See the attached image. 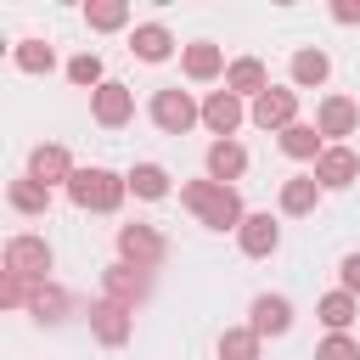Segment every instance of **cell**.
Here are the masks:
<instances>
[{
  "mask_svg": "<svg viewBox=\"0 0 360 360\" xmlns=\"http://www.w3.org/2000/svg\"><path fill=\"white\" fill-rule=\"evenodd\" d=\"M248 315H253V321H248V326H253V332H259V338H281V332H287V326H292V304H287V298H281V292H259V298H253V309H248Z\"/></svg>",
  "mask_w": 360,
  "mask_h": 360,
  "instance_id": "14",
  "label": "cell"
},
{
  "mask_svg": "<svg viewBox=\"0 0 360 360\" xmlns=\"http://www.w3.org/2000/svg\"><path fill=\"white\" fill-rule=\"evenodd\" d=\"M338 276H343V292H354V298H360V253H349V259L338 264Z\"/></svg>",
  "mask_w": 360,
  "mask_h": 360,
  "instance_id": "33",
  "label": "cell"
},
{
  "mask_svg": "<svg viewBox=\"0 0 360 360\" xmlns=\"http://www.w3.org/2000/svg\"><path fill=\"white\" fill-rule=\"evenodd\" d=\"M326 73H332L326 51H292V84H326Z\"/></svg>",
  "mask_w": 360,
  "mask_h": 360,
  "instance_id": "28",
  "label": "cell"
},
{
  "mask_svg": "<svg viewBox=\"0 0 360 360\" xmlns=\"http://www.w3.org/2000/svg\"><path fill=\"white\" fill-rule=\"evenodd\" d=\"M315 315H321L332 332H349V326H354V315H360V304H354V292H343V287H338V292H326V298L315 304Z\"/></svg>",
  "mask_w": 360,
  "mask_h": 360,
  "instance_id": "23",
  "label": "cell"
},
{
  "mask_svg": "<svg viewBox=\"0 0 360 360\" xmlns=\"http://www.w3.org/2000/svg\"><path fill=\"white\" fill-rule=\"evenodd\" d=\"M225 90H231V96H264V90H270L264 62H259V56H236V62L225 68Z\"/></svg>",
  "mask_w": 360,
  "mask_h": 360,
  "instance_id": "17",
  "label": "cell"
},
{
  "mask_svg": "<svg viewBox=\"0 0 360 360\" xmlns=\"http://www.w3.org/2000/svg\"><path fill=\"white\" fill-rule=\"evenodd\" d=\"M90 332H96V343L124 349L129 332H135V309H124V304H112V298H96V304H90Z\"/></svg>",
  "mask_w": 360,
  "mask_h": 360,
  "instance_id": "6",
  "label": "cell"
},
{
  "mask_svg": "<svg viewBox=\"0 0 360 360\" xmlns=\"http://www.w3.org/2000/svg\"><path fill=\"white\" fill-rule=\"evenodd\" d=\"M146 292H152V276H146V270H135V264H124V259L101 270V298H112V304L135 309Z\"/></svg>",
  "mask_w": 360,
  "mask_h": 360,
  "instance_id": "5",
  "label": "cell"
},
{
  "mask_svg": "<svg viewBox=\"0 0 360 360\" xmlns=\"http://www.w3.org/2000/svg\"><path fill=\"white\" fill-rule=\"evenodd\" d=\"M219 360H259V332H253V326L219 332Z\"/></svg>",
  "mask_w": 360,
  "mask_h": 360,
  "instance_id": "26",
  "label": "cell"
},
{
  "mask_svg": "<svg viewBox=\"0 0 360 360\" xmlns=\"http://www.w3.org/2000/svg\"><path fill=\"white\" fill-rule=\"evenodd\" d=\"M62 304H68V298H62V287L34 281V292H28V315H34V321H56V315H62Z\"/></svg>",
  "mask_w": 360,
  "mask_h": 360,
  "instance_id": "29",
  "label": "cell"
},
{
  "mask_svg": "<svg viewBox=\"0 0 360 360\" xmlns=\"http://www.w3.org/2000/svg\"><path fill=\"white\" fill-rule=\"evenodd\" d=\"M28 174L39 180V186H73V158H68V146H56V141H45V146H34V158H28Z\"/></svg>",
  "mask_w": 360,
  "mask_h": 360,
  "instance_id": "11",
  "label": "cell"
},
{
  "mask_svg": "<svg viewBox=\"0 0 360 360\" xmlns=\"http://www.w3.org/2000/svg\"><path fill=\"white\" fill-rule=\"evenodd\" d=\"M197 118H202V107L191 101V90H158V96H152V124H158L163 135H186Z\"/></svg>",
  "mask_w": 360,
  "mask_h": 360,
  "instance_id": "4",
  "label": "cell"
},
{
  "mask_svg": "<svg viewBox=\"0 0 360 360\" xmlns=\"http://www.w3.org/2000/svg\"><path fill=\"white\" fill-rule=\"evenodd\" d=\"M6 276L45 281V276H51V242H45V236H11V242H6Z\"/></svg>",
  "mask_w": 360,
  "mask_h": 360,
  "instance_id": "3",
  "label": "cell"
},
{
  "mask_svg": "<svg viewBox=\"0 0 360 360\" xmlns=\"http://www.w3.org/2000/svg\"><path fill=\"white\" fill-rule=\"evenodd\" d=\"M118 259L135 264V270H152L163 259V236L152 225H118Z\"/></svg>",
  "mask_w": 360,
  "mask_h": 360,
  "instance_id": "10",
  "label": "cell"
},
{
  "mask_svg": "<svg viewBox=\"0 0 360 360\" xmlns=\"http://www.w3.org/2000/svg\"><path fill=\"white\" fill-rule=\"evenodd\" d=\"M315 360H360V343H354L349 332H332V338L315 349Z\"/></svg>",
  "mask_w": 360,
  "mask_h": 360,
  "instance_id": "31",
  "label": "cell"
},
{
  "mask_svg": "<svg viewBox=\"0 0 360 360\" xmlns=\"http://www.w3.org/2000/svg\"><path fill=\"white\" fill-rule=\"evenodd\" d=\"M84 22L101 28V34H112V28L129 22V6H124V0H90V6H84Z\"/></svg>",
  "mask_w": 360,
  "mask_h": 360,
  "instance_id": "27",
  "label": "cell"
},
{
  "mask_svg": "<svg viewBox=\"0 0 360 360\" xmlns=\"http://www.w3.org/2000/svg\"><path fill=\"white\" fill-rule=\"evenodd\" d=\"M11 62H17L22 73H51V68H56V51H51L45 39H17Z\"/></svg>",
  "mask_w": 360,
  "mask_h": 360,
  "instance_id": "25",
  "label": "cell"
},
{
  "mask_svg": "<svg viewBox=\"0 0 360 360\" xmlns=\"http://www.w3.org/2000/svg\"><path fill=\"white\" fill-rule=\"evenodd\" d=\"M28 292H34V281H22V276H6V281H0V304H6V309L28 304Z\"/></svg>",
  "mask_w": 360,
  "mask_h": 360,
  "instance_id": "32",
  "label": "cell"
},
{
  "mask_svg": "<svg viewBox=\"0 0 360 360\" xmlns=\"http://www.w3.org/2000/svg\"><path fill=\"white\" fill-rule=\"evenodd\" d=\"M202 124H208L219 141H236V129H242V96H231V90H214V96L202 101Z\"/></svg>",
  "mask_w": 360,
  "mask_h": 360,
  "instance_id": "13",
  "label": "cell"
},
{
  "mask_svg": "<svg viewBox=\"0 0 360 360\" xmlns=\"http://www.w3.org/2000/svg\"><path fill=\"white\" fill-rule=\"evenodd\" d=\"M68 79H73V84H90V90H101V84H107V79H101V56H96V51H79V56L68 62Z\"/></svg>",
  "mask_w": 360,
  "mask_h": 360,
  "instance_id": "30",
  "label": "cell"
},
{
  "mask_svg": "<svg viewBox=\"0 0 360 360\" xmlns=\"http://www.w3.org/2000/svg\"><path fill=\"white\" fill-rule=\"evenodd\" d=\"M68 197H73V208H84V214H118V202L129 197V180L112 174V169H79L73 186H68Z\"/></svg>",
  "mask_w": 360,
  "mask_h": 360,
  "instance_id": "2",
  "label": "cell"
},
{
  "mask_svg": "<svg viewBox=\"0 0 360 360\" xmlns=\"http://www.w3.org/2000/svg\"><path fill=\"white\" fill-rule=\"evenodd\" d=\"M236 248H242L248 259H270V253L281 248V225H276L270 214H248L242 231H236Z\"/></svg>",
  "mask_w": 360,
  "mask_h": 360,
  "instance_id": "12",
  "label": "cell"
},
{
  "mask_svg": "<svg viewBox=\"0 0 360 360\" xmlns=\"http://www.w3.org/2000/svg\"><path fill=\"white\" fill-rule=\"evenodd\" d=\"M332 17H338V22H360V0H338Z\"/></svg>",
  "mask_w": 360,
  "mask_h": 360,
  "instance_id": "34",
  "label": "cell"
},
{
  "mask_svg": "<svg viewBox=\"0 0 360 360\" xmlns=\"http://www.w3.org/2000/svg\"><path fill=\"white\" fill-rule=\"evenodd\" d=\"M180 62H186V73H191L197 84H208V79H219V73H225V51H219V45H208V39L186 45V56H180Z\"/></svg>",
  "mask_w": 360,
  "mask_h": 360,
  "instance_id": "19",
  "label": "cell"
},
{
  "mask_svg": "<svg viewBox=\"0 0 360 360\" xmlns=\"http://www.w3.org/2000/svg\"><path fill=\"white\" fill-rule=\"evenodd\" d=\"M315 202H321V180L315 174L281 180V214H315Z\"/></svg>",
  "mask_w": 360,
  "mask_h": 360,
  "instance_id": "20",
  "label": "cell"
},
{
  "mask_svg": "<svg viewBox=\"0 0 360 360\" xmlns=\"http://www.w3.org/2000/svg\"><path fill=\"white\" fill-rule=\"evenodd\" d=\"M253 124L259 129H292L298 124V90L270 84L264 96H253Z\"/></svg>",
  "mask_w": 360,
  "mask_h": 360,
  "instance_id": "8",
  "label": "cell"
},
{
  "mask_svg": "<svg viewBox=\"0 0 360 360\" xmlns=\"http://www.w3.org/2000/svg\"><path fill=\"white\" fill-rule=\"evenodd\" d=\"M180 202H186L208 231H242V219H248L236 186H219V180H186V186H180Z\"/></svg>",
  "mask_w": 360,
  "mask_h": 360,
  "instance_id": "1",
  "label": "cell"
},
{
  "mask_svg": "<svg viewBox=\"0 0 360 360\" xmlns=\"http://www.w3.org/2000/svg\"><path fill=\"white\" fill-rule=\"evenodd\" d=\"M281 152H287V158H309V163H315V158L326 152V135H321L315 124H292V129H281Z\"/></svg>",
  "mask_w": 360,
  "mask_h": 360,
  "instance_id": "22",
  "label": "cell"
},
{
  "mask_svg": "<svg viewBox=\"0 0 360 360\" xmlns=\"http://www.w3.org/2000/svg\"><path fill=\"white\" fill-rule=\"evenodd\" d=\"M315 180H321V191L354 186V180H360V152H354V146H326V152L315 158Z\"/></svg>",
  "mask_w": 360,
  "mask_h": 360,
  "instance_id": "9",
  "label": "cell"
},
{
  "mask_svg": "<svg viewBox=\"0 0 360 360\" xmlns=\"http://www.w3.org/2000/svg\"><path fill=\"white\" fill-rule=\"evenodd\" d=\"M6 197H11V208H17V214H45V208H51V186H39L34 174L11 180V191H6Z\"/></svg>",
  "mask_w": 360,
  "mask_h": 360,
  "instance_id": "24",
  "label": "cell"
},
{
  "mask_svg": "<svg viewBox=\"0 0 360 360\" xmlns=\"http://www.w3.org/2000/svg\"><path fill=\"white\" fill-rule=\"evenodd\" d=\"M90 112H96L101 129H118V124H129V112H135V90L118 84V79H107L101 90H90Z\"/></svg>",
  "mask_w": 360,
  "mask_h": 360,
  "instance_id": "7",
  "label": "cell"
},
{
  "mask_svg": "<svg viewBox=\"0 0 360 360\" xmlns=\"http://www.w3.org/2000/svg\"><path fill=\"white\" fill-rule=\"evenodd\" d=\"M129 51H135L141 62H169V51H174V34H169L163 22H141V28L129 34Z\"/></svg>",
  "mask_w": 360,
  "mask_h": 360,
  "instance_id": "18",
  "label": "cell"
},
{
  "mask_svg": "<svg viewBox=\"0 0 360 360\" xmlns=\"http://www.w3.org/2000/svg\"><path fill=\"white\" fill-rule=\"evenodd\" d=\"M124 180H129V191L146 197V202H163V197H169V169H163V163H135Z\"/></svg>",
  "mask_w": 360,
  "mask_h": 360,
  "instance_id": "21",
  "label": "cell"
},
{
  "mask_svg": "<svg viewBox=\"0 0 360 360\" xmlns=\"http://www.w3.org/2000/svg\"><path fill=\"white\" fill-rule=\"evenodd\" d=\"M315 129L332 135V141H338V135H354V129H360V107H354L349 96H326L321 112H315Z\"/></svg>",
  "mask_w": 360,
  "mask_h": 360,
  "instance_id": "15",
  "label": "cell"
},
{
  "mask_svg": "<svg viewBox=\"0 0 360 360\" xmlns=\"http://www.w3.org/2000/svg\"><path fill=\"white\" fill-rule=\"evenodd\" d=\"M242 174H248V146H242V141H214V146H208V180L231 186V180H242Z\"/></svg>",
  "mask_w": 360,
  "mask_h": 360,
  "instance_id": "16",
  "label": "cell"
}]
</instances>
